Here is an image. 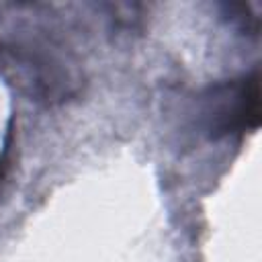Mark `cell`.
<instances>
[{
  "mask_svg": "<svg viewBox=\"0 0 262 262\" xmlns=\"http://www.w3.org/2000/svg\"><path fill=\"white\" fill-rule=\"evenodd\" d=\"M0 72L29 96L47 102L70 98L80 84L70 51L43 27L0 31Z\"/></svg>",
  "mask_w": 262,
  "mask_h": 262,
  "instance_id": "1",
  "label": "cell"
},
{
  "mask_svg": "<svg viewBox=\"0 0 262 262\" xmlns=\"http://www.w3.org/2000/svg\"><path fill=\"white\" fill-rule=\"evenodd\" d=\"M203 123L211 139L254 133L260 127V76L250 74L211 86L203 94Z\"/></svg>",
  "mask_w": 262,
  "mask_h": 262,
  "instance_id": "2",
  "label": "cell"
},
{
  "mask_svg": "<svg viewBox=\"0 0 262 262\" xmlns=\"http://www.w3.org/2000/svg\"><path fill=\"white\" fill-rule=\"evenodd\" d=\"M8 170H10V139H8V143H6V147H4V151L0 156V184L6 178Z\"/></svg>",
  "mask_w": 262,
  "mask_h": 262,
  "instance_id": "3",
  "label": "cell"
}]
</instances>
